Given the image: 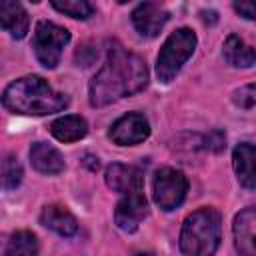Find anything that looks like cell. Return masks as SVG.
I'll return each instance as SVG.
<instances>
[{
    "label": "cell",
    "instance_id": "cell-1",
    "mask_svg": "<svg viewBox=\"0 0 256 256\" xmlns=\"http://www.w3.org/2000/svg\"><path fill=\"white\" fill-rule=\"evenodd\" d=\"M146 84H148L146 62L138 54L128 52L126 48L114 42L108 48L106 62L90 80L88 100L90 106L102 108L120 98L138 94L140 90L146 88Z\"/></svg>",
    "mask_w": 256,
    "mask_h": 256
},
{
    "label": "cell",
    "instance_id": "cell-2",
    "mask_svg": "<svg viewBox=\"0 0 256 256\" xmlns=\"http://www.w3.org/2000/svg\"><path fill=\"white\" fill-rule=\"evenodd\" d=\"M2 104L14 114L46 116L64 110L70 100L66 94L56 92L44 78L30 74L8 84L2 94Z\"/></svg>",
    "mask_w": 256,
    "mask_h": 256
},
{
    "label": "cell",
    "instance_id": "cell-3",
    "mask_svg": "<svg viewBox=\"0 0 256 256\" xmlns=\"http://www.w3.org/2000/svg\"><path fill=\"white\" fill-rule=\"evenodd\" d=\"M222 218L214 208H200L186 216L180 230V250L188 256H210L220 246Z\"/></svg>",
    "mask_w": 256,
    "mask_h": 256
},
{
    "label": "cell",
    "instance_id": "cell-4",
    "mask_svg": "<svg viewBox=\"0 0 256 256\" xmlns=\"http://www.w3.org/2000/svg\"><path fill=\"white\" fill-rule=\"evenodd\" d=\"M196 34L190 28H178L174 30L166 42L162 44L158 58H156V76L160 82H172L180 68L186 64V60L196 50Z\"/></svg>",
    "mask_w": 256,
    "mask_h": 256
},
{
    "label": "cell",
    "instance_id": "cell-5",
    "mask_svg": "<svg viewBox=\"0 0 256 256\" xmlns=\"http://www.w3.org/2000/svg\"><path fill=\"white\" fill-rule=\"evenodd\" d=\"M70 42V32L54 22L48 20H40L34 28V36H32V48L34 54L38 58V62L44 68H56L62 56L64 46Z\"/></svg>",
    "mask_w": 256,
    "mask_h": 256
},
{
    "label": "cell",
    "instance_id": "cell-6",
    "mask_svg": "<svg viewBox=\"0 0 256 256\" xmlns=\"http://www.w3.org/2000/svg\"><path fill=\"white\" fill-rule=\"evenodd\" d=\"M186 192H188V180L180 170L164 166L154 174L152 196L156 206L162 208L164 212L178 208L184 202Z\"/></svg>",
    "mask_w": 256,
    "mask_h": 256
},
{
    "label": "cell",
    "instance_id": "cell-7",
    "mask_svg": "<svg viewBox=\"0 0 256 256\" xmlns=\"http://www.w3.org/2000/svg\"><path fill=\"white\" fill-rule=\"evenodd\" d=\"M108 136L120 146H136L150 136V124L140 112H128L112 124Z\"/></svg>",
    "mask_w": 256,
    "mask_h": 256
},
{
    "label": "cell",
    "instance_id": "cell-8",
    "mask_svg": "<svg viewBox=\"0 0 256 256\" xmlns=\"http://www.w3.org/2000/svg\"><path fill=\"white\" fill-rule=\"evenodd\" d=\"M148 216V200L140 192H128L116 204L114 222L122 232H136L138 224Z\"/></svg>",
    "mask_w": 256,
    "mask_h": 256
},
{
    "label": "cell",
    "instance_id": "cell-9",
    "mask_svg": "<svg viewBox=\"0 0 256 256\" xmlns=\"http://www.w3.org/2000/svg\"><path fill=\"white\" fill-rule=\"evenodd\" d=\"M168 18H170L168 10L162 8L156 2H150V0L138 4L132 10V24H134V28L138 30L140 36H146V38L158 36L160 30L166 26Z\"/></svg>",
    "mask_w": 256,
    "mask_h": 256
},
{
    "label": "cell",
    "instance_id": "cell-10",
    "mask_svg": "<svg viewBox=\"0 0 256 256\" xmlns=\"http://www.w3.org/2000/svg\"><path fill=\"white\" fill-rule=\"evenodd\" d=\"M106 186L112 188L114 192L128 194V192H140L144 188V174L136 166L128 164H110L104 174Z\"/></svg>",
    "mask_w": 256,
    "mask_h": 256
},
{
    "label": "cell",
    "instance_id": "cell-11",
    "mask_svg": "<svg viewBox=\"0 0 256 256\" xmlns=\"http://www.w3.org/2000/svg\"><path fill=\"white\" fill-rule=\"evenodd\" d=\"M234 246L244 256L256 254V210L254 206L244 208L234 218Z\"/></svg>",
    "mask_w": 256,
    "mask_h": 256
},
{
    "label": "cell",
    "instance_id": "cell-12",
    "mask_svg": "<svg viewBox=\"0 0 256 256\" xmlns=\"http://www.w3.org/2000/svg\"><path fill=\"white\" fill-rule=\"evenodd\" d=\"M0 28L20 40L30 28V18L20 0H0Z\"/></svg>",
    "mask_w": 256,
    "mask_h": 256
},
{
    "label": "cell",
    "instance_id": "cell-13",
    "mask_svg": "<svg viewBox=\"0 0 256 256\" xmlns=\"http://www.w3.org/2000/svg\"><path fill=\"white\" fill-rule=\"evenodd\" d=\"M40 224L46 226L48 230L60 234V236H74L78 232L76 218L60 204L44 206L42 212H40Z\"/></svg>",
    "mask_w": 256,
    "mask_h": 256
},
{
    "label": "cell",
    "instance_id": "cell-14",
    "mask_svg": "<svg viewBox=\"0 0 256 256\" xmlns=\"http://www.w3.org/2000/svg\"><path fill=\"white\" fill-rule=\"evenodd\" d=\"M30 162L42 174H60L64 170L62 154L46 142H34L30 146Z\"/></svg>",
    "mask_w": 256,
    "mask_h": 256
},
{
    "label": "cell",
    "instance_id": "cell-15",
    "mask_svg": "<svg viewBox=\"0 0 256 256\" xmlns=\"http://www.w3.org/2000/svg\"><path fill=\"white\" fill-rule=\"evenodd\" d=\"M254 144L252 142H242L234 148L232 154V164H234V172L238 176V182L246 188V190H254V180H256V172H254Z\"/></svg>",
    "mask_w": 256,
    "mask_h": 256
},
{
    "label": "cell",
    "instance_id": "cell-16",
    "mask_svg": "<svg viewBox=\"0 0 256 256\" xmlns=\"http://www.w3.org/2000/svg\"><path fill=\"white\" fill-rule=\"evenodd\" d=\"M50 134L56 140H60L64 144H70V142L82 140L88 134V124L82 116H76V114L62 116V118H58L50 124Z\"/></svg>",
    "mask_w": 256,
    "mask_h": 256
},
{
    "label": "cell",
    "instance_id": "cell-17",
    "mask_svg": "<svg viewBox=\"0 0 256 256\" xmlns=\"http://www.w3.org/2000/svg\"><path fill=\"white\" fill-rule=\"evenodd\" d=\"M222 54H224V60L230 66H236V68H250V66H254V48L248 46L236 34H230L226 38Z\"/></svg>",
    "mask_w": 256,
    "mask_h": 256
},
{
    "label": "cell",
    "instance_id": "cell-18",
    "mask_svg": "<svg viewBox=\"0 0 256 256\" xmlns=\"http://www.w3.org/2000/svg\"><path fill=\"white\" fill-rule=\"evenodd\" d=\"M38 252V240L30 230H18L10 236L6 254L8 256H32Z\"/></svg>",
    "mask_w": 256,
    "mask_h": 256
},
{
    "label": "cell",
    "instance_id": "cell-19",
    "mask_svg": "<svg viewBox=\"0 0 256 256\" xmlns=\"http://www.w3.org/2000/svg\"><path fill=\"white\" fill-rule=\"evenodd\" d=\"M22 182V166L16 156H6L0 160V188L14 190Z\"/></svg>",
    "mask_w": 256,
    "mask_h": 256
},
{
    "label": "cell",
    "instance_id": "cell-20",
    "mask_svg": "<svg viewBox=\"0 0 256 256\" xmlns=\"http://www.w3.org/2000/svg\"><path fill=\"white\" fill-rule=\"evenodd\" d=\"M50 4L58 12L70 16V18H78V20H86L94 12L88 0H50Z\"/></svg>",
    "mask_w": 256,
    "mask_h": 256
},
{
    "label": "cell",
    "instance_id": "cell-21",
    "mask_svg": "<svg viewBox=\"0 0 256 256\" xmlns=\"http://www.w3.org/2000/svg\"><path fill=\"white\" fill-rule=\"evenodd\" d=\"M234 102L240 106V108H254V102H256V92H254V84H246L244 88L236 90L234 92Z\"/></svg>",
    "mask_w": 256,
    "mask_h": 256
},
{
    "label": "cell",
    "instance_id": "cell-22",
    "mask_svg": "<svg viewBox=\"0 0 256 256\" xmlns=\"http://www.w3.org/2000/svg\"><path fill=\"white\" fill-rule=\"evenodd\" d=\"M224 146H226V136L220 130H214L212 134H208L206 148H210L212 152H220V150H224Z\"/></svg>",
    "mask_w": 256,
    "mask_h": 256
},
{
    "label": "cell",
    "instance_id": "cell-23",
    "mask_svg": "<svg viewBox=\"0 0 256 256\" xmlns=\"http://www.w3.org/2000/svg\"><path fill=\"white\" fill-rule=\"evenodd\" d=\"M234 10L246 20H254V0H234Z\"/></svg>",
    "mask_w": 256,
    "mask_h": 256
},
{
    "label": "cell",
    "instance_id": "cell-24",
    "mask_svg": "<svg viewBox=\"0 0 256 256\" xmlns=\"http://www.w3.org/2000/svg\"><path fill=\"white\" fill-rule=\"evenodd\" d=\"M118 4H124V2H130V0H116Z\"/></svg>",
    "mask_w": 256,
    "mask_h": 256
},
{
    "label": "cell",
    "instance_id": "cell-25",
    "mask_svg": "<svg viewBox=\"0 0 256 256\" xmlns=\"http://www.w3.org/2000/svg\"><path fill=\"white\" fill-rule=\"evenodd\" d=\"M30 2H40V0H30Z\"/></svg>",
    "mask_w": 256,
    "mask_h": 256
}]
</instances>
